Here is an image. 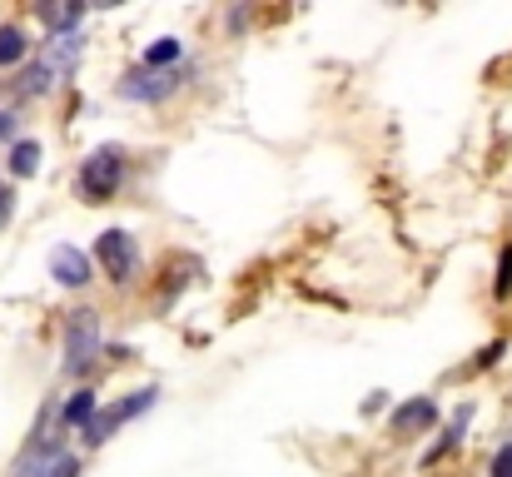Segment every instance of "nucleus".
Instances as JSON below:
<instances>
[{"label":"nucleus","mask_w":512,"mask_h":477,"mask_svg":"<svg viewBox=\"0 0 512 477\" xmlns=\"http://www.w3.org/2000/svg\"><path fill=\"white\" fill-rule=\"evenodd\" d=\"M75 473H80L75 458H55V463H50V477H75Z\"/></svg>","instance_id":"12"},{"label":"nucleus","mask_w":512,"mask_h":477,"mask_svg":"<svg viewBox=\"0 0 512 477\" xmlns=\"http://www.w3.org/2000/svg\"><path fill=\"white\" fill-rule=\"evenodd\" d=\"M5 135H15V115H10V110H0V140H5Z\"/></svg>","instance_id":"14"},{"label":"nucleus","mask_w":512,"mask_h":477,"mask_svg":"<svg viewBox=\"0 0 512 477\" xmlns=\"http://www.w3.org/2000/svg\"><path fill=\"white\" fill-rule=\"evenodd\" d=\"M512 294V249L503 254V264H498V299H508Z\"/></svg>","instance_id":"11"},{"label":"nucleus","mask_w":512,"mask_h":477,"mask_svg":"<svg viewBox=\"0 0 512 477\" xmlns=\"http://www.w3.org/2000/svg\"><path fill=\"white\" fill-rule=\"evenodd\" d=\"M433 418H438L433 403H428V398H413V403H403V408L393 413V428H398V433H413V428H428Z\"/></svg>","instance_id":"6"},{"label":"nucleus","mask_w":512,"mask_h":477,"mask_svg":"<svg viewBox=\"0 0 512 477\" xmlns=\"http://www.w3.org/2000/svg\"><path fill=\"white\" fill-rule=\"evenodd\" d=\"M95 259H100V269H105L110 284H130V274H135V239L125 229H110V234H100Z\"/></svg>","instance_id":"3"},{"label":"nucleus","mask_w":512,"mask_h":477,"mask_svg":"<svg viewBox=\"0 0 512 477\" xmlns=\"http://www.w3.org/2000/svg\"><path fill=\"white\" fill-rule=\"evenodd\" d=\"M50 279L65 289H80V284H90V259L80 249L60 244V249H50Z\"/></svg>","instance_id":"5"},{"label":"nucleus","mask_w":512,"mask_h":477,"mask_svg":"<svg viewBox=\"0 0 512 477\" xmlns=\"http://www.w3.org/2000/svg\"><path fill=\"white\" fill-rule=\"evenodd\" d=\"M90 418H95V393H75V398L65 403V413H60L65 428H85Z\"/></svg>","instance_id":"7"},{"label":"nucleus","mask_w":512,"mask_h":477,"mask_svg":"<svg viewBox=\"0 0 512 477\" xmlns=\"http://www.w3.org/2000/svg\"><path fill=\"white\" fill-rule=\"evenodd\" d=\"M120 174H125L120 150H95V155L85 159V169H80V194L85 199H110L120 189Z\"/></svg>","instance_id":"2"},{"label":"nucleus","mask_w":512,"mask_h":477,"mask_svg":"<svg viewBox=\"0 0 512 477\" xmlns=\"http://www.w3.org/2000/svg\"><path fill=\"white\" fill-rule=\"evenodd\" d=\"M493 477H512V443L498 453V458H493Z\"/></svg>","instance_id":"13"},{"label":"nucleus","mask_w":512,"mask_h":477,"mask_svg":"<svg viewBox=\"0 0 512 477\" xmlns=\"http://www.w3.org/2000/svg\"><path fill=\"white\" fill-rule=\"evenodd\" d=\"M10 219V189H0V224Z\"/></svg>","instance_id":"15"},{"label":"nucleus","mask_w":512,"mask_h":477,"mask_svg":"<svg viewBox=\"0 0 512 477\" xmlns=\"http://www.w3.org/2000/svg\"><path fill=\"white\" fill-rule=\"evenodd\" d=\"M95 358H100V328H95L90 309H80V314H70V328H65V368L85 373Z\"/></svg>","instance_id":"1"},{"label":"nucleus","mask_w":512,"mask_h":477,"mask_svg":"<svg viewBox=\"0 0 512 477\" xmlns=\"http://www.w3.org/2000/svg\"><path fill=\"white\" fill-rule=\"evenodd\" d=\"M150 403H155V393L145 388V393H130L125 403H115L110 413H95V418L85 423V443H105V438H110L120 423H130V418H135V413H145Z\"/></svg>","instance_id":"4"},{"label":"nucleus","mask_w":512,"mask_h":477,"mask_svg":"<svg viewBox=\"0 0 512 477\" xmlns=\"http://www.w3.org/2000/svg\"><path fill=\"white\" fill-rule=\"evenodd\" d=\"M15 60H25V35L15 25H5L0 30V65H15Z\"/></svg>","instance_id":"9"},{"label":"nucleus","mask_w":512,"mask_h":477,"mask_svg":"<svg viewBox=\"0 0 512 477\" xmlns=\"http://www.w3.org/2000/svg\"><path fill=\"white\" fill-rule=\"evenodd\" d=\"M174 55H179V40H160V45H150V55H145V65H170Z\"/></svg>","instance_id":"10"},{"label":"nucleus","mask_w":512,"mask_h":477,"mask_svg":"<svg viewBox=\"0 0 512 477\" xmlns=\"http://www.w3.org/2000/svg\"><path fill=\"white\" fill-rule=\"evenodd\" d=\"M10 169H15L20 179H30V174L40 169V145H35V140H25V145H15V150H10Z\"/></svg>","instance_id":"8"}]
</instances>
